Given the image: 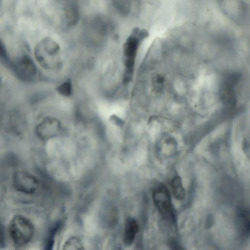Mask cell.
I'll return each mask as SVG.
<instances>
[{
    "mask_svg": "<svg viewBox=\"0 0 250 250\" xmlns=\"http://www.w3.org/2000/svg\"><path fill=\"white\" fill-rule=\"evenodd\" d=\"M148 35V33L146 29L134 28L123 44V62L124 68L122 82L125 85L128 84L133 78L139 48Z\"/></svg>",
    "mask_w": 250,
    "mask_h": 250,
    "instance_id": "1",
    "label": "cell"
},
{
    "mask_svg": "<svg viewBox=\"0 0 250 250\" xmlns=\"http://www.w3.org/2000/svg\"><path fill=\"white\" fill-rule=\"evenodd\" d=\"M34 54L38 62L46 69H54L61 66L60 46L51 39H43L39 42L35 47Z\"/></svg>",
    "mask_w": 250,
    "mask_h": 250,
    "instance_id": "2",
    "label": "cell"
},
{
    "mask_svg": "<svg viewBox=\"0 0 250 250\" xmlns=\"http://www.w3.org/2000/svg\"><path fill=\"white\" fill-rule=\"evenodd\" d=\"M8 232L15 245L23 246L28 244L32 239L34 227L32 222L28 218L18 215L10 221Z\"/></svg>",
    "mask_w": 250,
    "mask_h": 250,
    "instance_id": "3",
    "label": "cell"
},
{
    "mask_svg": "<svg viewBox=\"0 0 250 250\" xmlns=\"http://www.w3.org/2000/svg\"><path fill=\"white\" fill-rule=\"evenodd\" d=\"M153 200L160 214L165 218H170L173 215L171 196L167 187L159 184L153 189Z\"/></svg>",
    "mask_w": 250,
    "mask_h": 250,
    "instance_id": "4",
    "label": "cell"
},
{
    "mask_svg": "<svg viewBox=\"0 0 250 250\" xmlns=\"http://www.w3.org/2000/svg\"><path fill=\"white\" fill-rule=\"evenodd\" d=\"M240 79L236 73L227 75L223 79L219 89V96L222 103L228 106H234L237 101L236 87Z\"/></svg>",
    "mask_w": 250,
    "mask_h": 250,
    "instance_id": "5",
    "label": "cell"
},
{
    "mask_svg": "<svg viewBox=\"0 0 250 250\" xmlns=\"http://www.w3.org/2000/svg\"><path fill=\"white\" fill-rule=\"evenodd\" d=\"M13 185L17 191L25 194H31L38 188L39 181L31 174L25 171L18 170L13 174Z\"/></svg>",
    "mask_w": 250,
    "mask_h": 250,
    "instance_id": "6",
    "label": "cell"
},
{
    "mask_svg": "<svg viewBox=\"0 0 250 250\" xmlns=\"http://www.w3.org/2000/svg\"><path fill=\"white\" fill-rule=\"evenodd\" d=\"M61 129L60 121L54 117H47L38 124L36 134L41 139L49 140L57 136Z\"/></svg>",
    "mask_w": 250,
    "mask_h": 250,
    "instance_id": "7",
    "label": "cell"
},
{
    "mask_svg": "<svg viewBox=\"0 0 250 250\" xmlns=\"http://www.w3.org/2000/svg\"><path fill=\"white\" fill-rule=\"evenodd\" d=\"M13 67L17 76L23 81L31 80L37 72L35 63L27 55H24L20 58Z\"/></svg>",
    "mask_w": 250,
    "mask_h": 250,
    "instance_id": "8",
    "label": "cell"
},
{
    "mask_svg": "<svg viewBox=\"0 0 250 250\" xmlns=\"http://www.w3.org/2000/svg\"><path fill=\"white\" fill-rule=\"evenodd\" d=\"M138 230L139 226L136 220L131 217L127 218L123 236V241L126 246H130L133 243Z\"/></svg>",
    "mask_w": 250,
    "mask_h": 250,
    "instance_id": "9",
    "label": "cell"
},
{
    "mask_svg": "<svg viewBox=\"0 0 250 250\" xmlns=\"http://www.w3.org/2000/svg\"><path fill=\"white\" fill-rule=\"evenodd\" d=\"M64 15L66 22L69 26L76 24L79 18V8L73 1H69L64 6Z\"/></svg>",
    "mask_w": 250,
    "mask_h": 250,
    "instance_id": "10",
    "label": "cell"
},
{
    "mask_svg": "<svg viewBox=\"0 0 250 250\" xmlns=\"http://www.w3.org/2000/svg\"><path fill=\"white\" fill-rule=\"evenodd\" d=\"M238 227L243 234H250V210L241 209L237 214Z\"/></svg>",
    "mask_w": 250,
    "mask_h": 250,
    "instance_id": "11",
    "label": "cell"
},
{
    "mask_svg": "<svg viewBox=\"0 0 250 250\" xmlns=\"http://www.w3.org/2000/svg\"><path fill=\"white\" fill-rule=\"evenodd\" d=\"M171 186L174 197L177 200H183L186 196V190L183 186L181 177L178 176L173 177Z\"/></svg>",
    "mask_w": 250,
    "mask_h": 250,
    "instance_id": "12",
    "label": "cell"
},
{
    "mask_svg": "<svg viewBox=\"0 0 250 250\" xmlns=\"http://www.w3.org/2000/svg\"><path fill=\"white\" fill-rule=\"evenodd\" d=\"M62 250H85L81 240L77 236H71L64 242Z\"/></svg>",
    "mask_w": 250,
    "mask_h": 250,
    "instance_id": "13",
    "label": "cell"
},
{
    "mask_svg": "<svg viewBox=\"0 0 250 250\" xmlns=\"http://www.w3.org/2000/svg\"><path fill=\"white\" fill-rule=\"evenodd\" d=\"M113 6L118 12L123 16H126L130 11L131 4L129 1H114Z\"/></svg>",
    "mask_w": 250,
    "mask_h": 250,
    "instance_id": "14",
    "label": "cell"
},
{
    "mask_svg": "<svg viewBox=\"0 0 250 250\" xmlns=\"http://www.w3.org/2000/svg\"><path fill=\"white\" fill-rule=\"evenodd\" d=\"M58 92L62 96L68 97L72 93V85L70 80L64 82L60 84L57 87Z\"/></svg>",
    "mask_w": 250,
    "mask_h": 250,
    "instance_id": "15",
    "label": "cell"
},
{
    "mask_svg": "<svg viewBox=\"0 0 250 250\" xmlns=\"http://www.w3.org/2000/svg\"><path fill=\"white\" fill-rule=\"evenodd\" d=\"M242 148L245 155L250 160V133L243 138Z\"/></svg>",
    "mask_w": 250,
    "mask_h": 250,
    "instance_id": "16",
    "label": "cell"
}]
</instances>
